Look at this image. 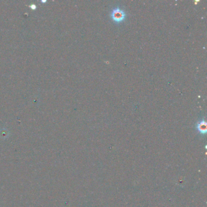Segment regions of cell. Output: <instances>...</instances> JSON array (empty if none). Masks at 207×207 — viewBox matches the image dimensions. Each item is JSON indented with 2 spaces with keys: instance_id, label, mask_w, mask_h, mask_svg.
<instances>
[{
  "instance_id": "7a4b0ae2",
  "label": "cell",
  "mask_w": 207,
  "mask_h": 207,
  "mask_svg": "<svg viewBox=\"0 0 207 207\" xmlns=\"http://www.w3.org/2000/svg\"><path fill=\"white\" fill-rule=\"evenodd\" d=\"M197 128L202 134H205L206 132V123L204 120L201 121L197 124Z\"/></svg>"
},
{
  "instance_id": "6da1fadb",
  "label": "cell",
  "mask_w": 207,
  "mask_h": 207,
  "mask_svg": "<svg viewBox=\"0 0 207 207\" xmlns=\"http://www.w3.org/2000/svg\"><path fill=\"white\" fill-rule=\"evenodd\" d=\"M111 17L114 22L120 23L125 20L126 18V12L120 8H117L112 11Z\"/></svg>"
}]
</instances>
